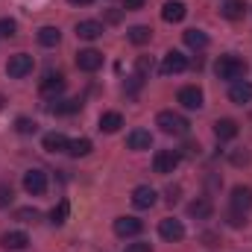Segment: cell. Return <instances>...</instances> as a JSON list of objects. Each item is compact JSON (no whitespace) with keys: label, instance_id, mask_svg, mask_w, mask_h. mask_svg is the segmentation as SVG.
Returning <instances> with one entry per match:
<instances>
[{"label":"cell","instance_id":"obj_1","mask_svg":"<svg viewBox=\"0 0 252 252\" xmlns=\"http://www.w3.org/2000/svg\"><path fill=\"white\" fill-rule=\"evenodd\" d=\"M214 73H217L220 79L238 82V79H244V76H247V62H244V59H238V56H220L217 64H214Z\"/></svg>","mask_w":252,"mask_h":252},{"label":"cell","instance_id":"obj_8","mask_svg":"<svg viewBox=\"0 0 252 252\" xmlns=\"http://www.w3.org/2000/svg\"><path fill=\"white\" fill-rule=\"evenodd\" d=\"M141 229H144V223L138 217H118L115 220V235L118 238H135V235H141Z\"/></svg>","mask_w":252,"mask_h":252},{"label":"cell","instance_id":"obj_6","mask_svg":"<svg viewBox=\"0 0 252 252\" xmlns=\"http://www.w3.org/2000/svg\"><path fill=\"white\" fill-rule=\"evenodd\" d=\"M158 235H161L164 241H170V244H179V241L185 238V226H182V220L167 217V220L158 223Z\"/></svg>","mask_w":252,"mask_h":252},{"label":"cell","instance_id":"obj_5","mask_svg":"<svg viewBox=\"0 0 252 252\" xmlns=\"http://www.w3.org/2000/svg\"><path fill=\"white\" fill-rule=\"evenodd\" d=\"M24 188H27V193H32V196H41V193L47 190V173L38 170V167L27 170V173H24Z\"/></svg>","mask_w":252,"mask_h":252},{"label":"cell","instance_id":"obj_15","mask_svg":"<svg viewBox=\"0 0 252 252\" xmlns=\"http://www.w3.org/2000/svg\"><path fill=\"white\" fill-rule=\"evenodd\" d=\"M126 147H129V150H150V147H153V135H150L147 129H132V132L126 135Z\"/></svg>","mask_w":252,"mask_h":252},{"label":"cell","instance_id":"obj_14","mask_svg":"<svg viewBox=\"0 0 252 252\" xmlns=\"http://www.w3.org/2000/svg\"><path fill=\"white\" fill-rule=\"evenodd\" d=\"M64 91V76L62 73H47L44 79H41V94L44 97H59Z\"/></svg>","mask_w":252,"mask_h":252},{"label":"cell","instance_id":"obj_36","mask_svg":"<svg viewBox=\"0 0 252 252\" xmlns=\"http://www.w3.org/2000/svg\"><path fill=\"white\" fill-rule=\"evenodd\" d=\"M147 70H153V59H147V56H141V59H138V76H144Z\"/></svg>","mask_w":252,"mask_h":252},{"label":"cell","instance_id":"obj_40","mask_svg":"<svg viewBox=\"0 0 252 252\" xmlns=\"http://www.w3.org/2000/svg\"><path fill=\"white\" fill-rule=\"evenodd\" d=\"M67 3H73V6H88V3H94V0H67Z\"/></svg>","mask_w":252,"mask_h":252},{"label":"cell","instance_id":"obj_23","mask_svg":"<svg viewBox=\"0 0 252 252\" xmlns=\"http://www.w3.org/2000/svg\"><path fill=\"white\" fill-rule=\"evenodd\" d=\"M214 135H217V141H232L238 135V124L229 121V118H223V121L214 124Z\"/></svg>","mask_w":252,"mask_h":252},{"label":"cell","instance_id":"obj_27","mask_svg":"<svg viewBox=\"0 0 252 252\" xmlns=\"http://www.w3.org/2000/svg\"><path fill=\"white\" fill-rule=\"evenodd\" d=\"M150 38H153V30H150V27H144V24H138V27H132V30H129V41H132V44H138V47H141V44H147Z\"/></svg>","mask_w":252,"mask_h":252},{"label":"cell","instance_id":"obj_35","mask_svg":"<svg viewBox=\"0 0 252 252\" xmlns=\"http://www.w3.org/2000/svg\"><path fill=\"white\" fill-rule=\"evenodd\" d=\"M12 202V185H0V208Z\"/></svg>","mask_w":252,"mask_h":252},{"label":"cell","instance_id":"obj_33","mask_svg":"<svg viewBox=\"0 0 252 252\" xmlns=\"http://www.w3.org/2000/svg\"><path fill=\"white\" fill-rule=\"evenodd\" d=\"M15 30H18V24L12 21V18H0V35H15Z\"/></svg>","mask_w":252,"mask_h":252},{"label":"cell","instance_id":"obj_30","mask_svg":"<svg viewBox=\"0 0 252 252\" xmlns=\"http://www.w3.org/2000/svg\"><path fill=\"white\" fill-rule=\"evenodd\" d=\"M15 129H18L21 135H32V132L38 129V124H35V121H30V118H18V121H15Z\"/></svg>","mask_w":252,"mask_h":252},{"label":"cell","instance_id":"obj_29","mask_svg":"<svg viewBox=\"0 0 252 252\" xmlns=\"http://www.w3.org/2000/svg\"><path fill=\"white\" fill-rule=\"evenodd\" d=\"M67 214H70V202H67V199H62V202L50 211V223H53V226H62L64 220H67Z\"/></svg>","mask_w":252,"mask_h":252},{"label":"cell","instance_id":"obj_17","mask_svg":"<svg viewBox=\"0 0 252 252\" xmlns=\"http://www.w3.org/2000/svg\"><path fill=\"white\" fill-rule=\"evenodd\" d=\"M176 100H179L185 109H199V106H202V91H199L196 85H185Z\"/></svg>","mask_w":252,"mask_h":252},{"label":"cell","instance_id":"obj_21","mask_svg":"<svg viewBox=\"0 0 252 252\" xmlns=\"http://www.w3.org/2000/svg\"><path fill=\"white\" fill-rule=\"evenodd\" d=\"M220 12H223V18H226V21H241V18H244V12H247V3H244V0H226Z\"/></svg>","mask_w":252,"mask_h":252},{"label":"cell","instance_id":"obj_19","mask_svg":"<svg viewBox=\"0 0 252 252\" xmlns=\"http://www.w3.org/2000/svg\"><path fill=\"white\" fill-rule=\"evenodd\" d=\"M76 35L85 38V41H94V38L103 35V24L100 21H79L76 24Z\"/></svg>","mask_w":252,"mask_h":252},{"label":"cell","instance_id":"obj_39","mask_svg":"<svg viewBox=\"0 0 252 252\" xmlns=\"http://www.w3.org/2000/svg\"><path fill=\"white\" fill-rule=\"evenodd\" d=\"M176 199H179V188H176V185H170V188H167V202L173 205Z\"/></svg>","mask_w":252,"mask_h":252},{"label":"cell","instance_id":"obj_24","mask_svg":"<svg viewBox=\"0 0 252 252\" xmlns=\"http://www.w3.org/2000/svg\"><path fill=\"white\" fill-rule=\"evenodd\" d=\"M59 41H62V32L56 27H41L38 30V44L41 47H56Z\"/></svg>","mask_w":252,"mask_h":252},{"label":"cell","instance_id":"obj_31","mask_svg":"<svg viewBox=\"0 0 252 252\" xmlns=\"http://www.w3.org/2000/svg\"><path fill=\"white\" fill-rule=\"evenodd\" d=\"M15 217H18V220H24V223H35L41 214H38L35 208H18V211H15Z\"/></svg>","mask_w":252,"mask_h":252},{"label":"cell","instance_id":"obj_28","mask_svg":"<svg viewBox=\"0 0 252 252\" xmlns=\"http://www.w3.org/2000/svg\"><path fill=\"white\" fill-rule=\"evenodd\" d=\"M67 153H70L73 158H82V156L91 153V141H88V138H76V141L67 144Z\"/></svg>","mask_w":252,"mask_h":252},{"label":"cell","instance_id":"obj_11","mask_svg":"<svg viewBox=\"0 0 252 252\" xmlns=\"http://www.w3.org/2000/svg\"><path fill=\"white\" fill-rule=\"evenodd\" d=\"M156 190L150 188V185H138V188L132 190V205L135 208H153L156 205Z\"/></svg>","mask_w":252,"mask_h":252},{"label":"cell","instance_id":"obj_16","mask_svg":"<svg viewBox=\"0 0 252 252\" xmlns=\"http://www.w3.org/2000/svg\"><path fill=\"white\" fill-rule=\"evenodd\" d=\"M232 208L247 214V211L252 208V188H247V185H238V188L232 190Z\"/></svg>","mask_w":252,"mask_h":252},{"label":"cell","instance_id":"obj_3","mask_svg":"<svg viewBox=\"0 0 252 252\" xmlns=\"http://www.w3.org/2000/svg\"><path fill=\"white\" fill-rule=\"evenodd\" d=\"M179 161H182V156H179L176 150H158V153L153 156V170L161 173V176H167V173H173V170L179 167Z\"/></svg>","mask_w":252,"mask_h":252},{"label":"cell","instance_id":"obj_10","mask_svg":"<svg viewBox=\"0 0 252 252\" xmlns=\"http://www.w3.org/2000/svg\"><path fill=\"white\" fill-rule=\"evenodd\" d=\"M0 247L6 252H21L30 247V238L24 235V232H6L3 238H0Z\"/></svg>","mask_w":252,"mask_h":252},{"label":"cell","instance_id":"obj_25","mask_svg":"<svg viewBox=\"0 0 252 252\" xmlns=\"http://www.w3.org/2000/svg\"><path fill=\"white\" fill-rule=\"evenodd\" d=\"M185 44H188L190 50H205L208 47V35L202 30H188L185 32Z\"/></svg>","mask_w":252,"mask_h":252},{"label":"cell","instance_id":"obj_4","mask_svg":"<svg viewBox=\"0 0 252 252\" xmlns=\"http://www.w3.org/2000/svg\"><path fill=\"white\" fill-rule=\"evenodd\" d=\"M6 73H9L12 79H24L27 73H32V56H27V53H15V56H9V62H6Z\"/></svg>","mask_w":252,"mask_h":252},{"label":"cell","instance_id":"obj_22","mask_svg":"<svg viewBox=\"0 0 252 252\" xmlns=\"http://www.w3.org/2000/svg\"><path fill=\"white\" fill-rule=\"evenodd\" d=\"M124 126V118H121V112H103L100 115V132H118Z\"/></svg>","mask_w":252,"mask_h":252},{"label":"cell","instance_id":"obj_13","mask_svg":"<svg viewBox=\"0 0 252 252\" xmlns=\"http://www.w3.org/2000/svg\"><path fill=\"white\" fill-rule=\"evenodd\" d=\"M185 67H188V56H182L179 50L164 53V62H161V70L164 73H182Z\"/></svg>","mask_w":252,"mask_h":252},{"label":"cell","instance_id":"obj_12","mask_svg":"<svg viewBox=\"0 0 252 252\" xmlns=\"http://www.w3.org/2000/svg\"><path fill=\"white\" fill-rule=\"evenodd\" d=\"M229 100H232V103H238V106L250 103V100H252V82H247V79L232 82V88H229Z\"/></svg>","mask_w":252,"mask_h":252},{"label":"cell","instance_id":"obj_7","mask_svg":"<svg viewBox=\"0 0 252 252\" xmlns=\"http://www.w3.org/2000/svg\"><path fill=\"white\" fill-rule=\"evenodd\" d=\"M76 67L85 70V73H94L103 67V53L100 50H79L76 53Z\"/></svg>","mask_w":252,"mask_h":252},{"label":"cell","instance_id":"obj_26","mask_svg":"<svg viewBox=\"0 0 252 252\" xmlns=\"http://www.w3.org/2000/svg\"><path fill=\"white\" fill-rule=\"evenodd\" d=\"M79 109H82L79 100H53V106H50L53 115H73V112H79Z\"/></svg>","mask_w":252,"mask_h":252},{"label":"cell","instance_id":"obj_2","mask_svg":"<svg viewBox=\"0 0 252 252\" xmlns=\"http://www.w3.org/2000/svg\"><path fill=\"white\" fill-rule=\"evenodd\" d=\"M156 126L164 132V135H185L188 132V121L182 118V115H176V112H158V118H156Z\"/></svg>","mask_w":252,"mask_h":252},{"label":"cell","instance_id":"obj_20","mask_svg":"<svg viewBox=\"0 0 252 252\" xmlns=\"http://www.w3.org/2000/svg\"><path fill=\"white\" fill-rule=\"evenodd\" d=\"M41 144H44V150H47V153H67V144H70V141L64 138L62 132H47Z\"/></svg>","mask_w":252,"mask_h":252},{"label":"cell","instance_id":"obj_32","mask_svg":"<svg viewBox=\"0 0 252 252\" xmlns=\"http://www.w3.org/2000/svg\"><path fill=\"white\" fill-rule=\"evenodd\" d=\"M226 220H229V226H235V229H238V226H247V214H244V211H235V208L229 211Z\"/></svg>","mask_w":252,"mask_h":252},{"label":"cell","instance_id":"obj_9","mask_svg":"<svg viewBox=\"0 0 252 252\" xmlns=\"http://www.w3.org/2000/svg\"><path fill=\"white\" fill-rule=\"evenodd\" d=\"M185 15H188V6H185L182 0H167V3L161 6V18H164L167 24H179V21H185Z\"/></svg>","mask_w":252,"mask_h":252},{"label":"cell","instance_id":"obj_38","mask_svg":"<svg viewBox=\"0 0 252 252\" xmlns=\"http://www.w3.org/2000/svg\"><path fill=\"white\" fill-rule=\"evenodd\" d=\"M126 252H153V247H150V244H129Z\"/></svg>","mask_w":252,"mask_h":252},{"label":"cell","instance_id":"obj_37","mask_svg":"<svg viewBox=\"0 0 252 252\" xmlns=\"http://www.w3.org/2000/svg\"><path fill=\"white\" fill-rule=\"evenodd\" d=\"M147 0H124V9L126 12H135V9H144Z\"/></svg>","mask_w":252,"mask_h":252},{"label":"cell","instance_id":"obj_34","mask_svg":"<svg viewBox=\"0 0 252 252\" xmlns=\"http://www.w3.org/2000/svg\"><path fill=\"white\" fill-rule=\"evenodd\" d=\"M229 158H232V164H247V161H250V153H247V150H235Z\"/></svg>","mask_w":252,"mask_h":252},{"label":"cell","instance_id":"obj_18","mask_svg":"<svg viewBox=\"0 0 252 252\" xmlns=\"http://www.w3.org/2000/svg\"><path fill=\"white\" fill-rule=\"evenodd\" d=\"M211 211H214V205H211V199H208V196H196V199L188 205V214H190V217H196V220H208V217H211Z\"/></svg>","mask_w":252,"mask_h":252}]
</instances>
